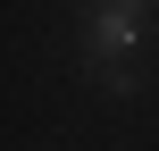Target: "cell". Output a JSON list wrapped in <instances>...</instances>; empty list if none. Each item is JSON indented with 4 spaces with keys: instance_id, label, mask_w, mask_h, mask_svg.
<instances>
[{
    "instance_id": "cell-1",
    "label": "cell",
    "mask_w": 159,
    "mask_h": 151,
    "mask_svg": "<svg viewBox=\"0 0 159 151\" xmlns=\"http://www.w3.org/2000/svg\"><path fill=\"white\" fill-rule=\"evenodd\" d=\"M143 17L151 8H134V0H101L92 8V25H84V50H92V67L117 84V92H134V50H143Z\"/></svg>"
},
{
    "instance_id": "cell-2",
    "label": "cell",
    "mask_w": 159,
    "mask_h": 151,
    "mask_svg": "<svg viewBox=\"0 0 159 151\" xmlns=\"http://www.w3.org/2000/svg\"><path fill=\"white\" fill-rule=\"evenodd\" d=\"M134 8H159V0H134Z\"/></svg>"
}]
</instances>
